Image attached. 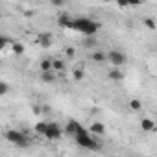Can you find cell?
Wrapping results in <instances>:
<instances>
[{"label": "cell", "mask_w": 157, "mask_h": 157, "mask_svg": "<svg viewBox=\"0 0 157 157\" xmlns=\"http://www.w3.org/2000/svg\"><path fill=\"white\" fill-rule=\"evenodd\" d=\"M65 54H67L68 57H74V56H76V48H74V46H67V48H65Z\"/></svg>", "instance_id": "cell-24"}, {"label": "cell", "mask_w": 157, "mask_h": 157, "mask_svg": "<svg viewBox=\"0 0 157 157\" xmlns=\"http://www.w3.org/2000/svg\"><path fill=\"white\" fill-rule=\"evenodd\" d=\"M46 126H48V122H37V124L33 126V129H35V133H39V135H44V131H46Z\"/></svg>", "instance_id": "cell-20"}, {"label": "cell", "mask_w": 157, "mask_h": 157, "mask_svg": "<svg viewBox=\"0 0 157 157\" xmlns=\"http://www.w3.org/2000/svg\"><path fill=\"white\" fill-rule=\"evenodd\" d=\"M105 59L113 67H122L126 63V54H122L120 50H111V52H105Z\"/></svg>", "instance_id": "cell-4"}, {"label": "cell", "mask_w": 157, "mask_h": 157, "mask_svg": "<svg viewBox=\"0 0 157 157\" xmlns=\"http://www.w3.org/2000/svg\"><path fill=\"white\" fill-rule=\"evenodd\" d=\"M80 128H82V124L76 122V120H68L67 122V133H70V135H76V131Z\"/></svg>", "instance_id": "cell-10"}, {"label": "cell", "mask_w": 157, "mask_h": 157, "mask_svg": "<svg viewBox=\"0 0 157 157\" xmlns=\"http://www.w3.org/2000/svg\"><path fill=\"white\" fill-rule=\"evenodd\" d=\"M39 70H41V72L52 70V59H43V61L39 63Z\"/></svg>", "instance_id": "cell-18"}, {"label": "cell", "mask_w": 157, "mask_h": 157, "mask_svg": "<svg viewBox=\"0 0 157 157\" xmlns=\"http://www.w3.org/2000/svg\"><path fill=\"white\" fill-rule=\"evenodd\" d=\"M61 135H63V129H61V126H59L57 122H52V124H48V126H46L44 137H46L48 140H59V139H61Z\"/></svg>", "instance_id": "cell-5"}, {"label": "cell", "mask_w": 157, "mask_h": 157, "mask_svg": "<svg viewBox=\"0 0 157 157\" xmlns=\"http://www.w3.org/2000/svg\"><path fill=\"white\" fill-rule=\"evenodd\" d=\"M104 2H115V0H104Z\"/></svg>", "instance_id": "cell-30"}, {"label": "cell", "mask_w": 157, "mask_h": 157, "mask_svg": "<svg viewBox=\"0 0 157 157\" xmlns=\"http://www.w3.org/2000/svg\"><path fill=\"white\" fill-rule=\"evenodd\" d=\"M140 128H142L144 131H153V129H155V122H153L151 118H142V120H140Z\"/></svg>", "instance_id": "cell-12"}, {"label": "cell", "mask_w": 157, "mask_h": 157, "mask_svg": "<svg viewBox=\"0 0 157 157\" xmlns=\"http://www.w3.org/2000/svg\"><path fill=\"white\" fill-rule=\"evenodd\" d=\"M50 4H52L54 8H61V6L65 4V0H50Z\"/></svg>", "instance_id": "cell-25"}, {"label": "cell", "mask_w": 157, "mask_h": 157, "mask_svg": "<svg viewBox=\"0 0 157 157\" xmlns=\"http://www.w3.org/2000/svg\"><path fill=\"white\" fill-rule=\"evenodd\" d=\"M83 76H85V72H83L82 67H74V68H72V78H74V82H82Z\"/></svg>", "instance_id": "cell-13"}, {"label": "cell", "mask_w": 157, "mask_h": 157, "mask_svg": "<svg viewBox=\"0 0 157 157\" xmlns=\"http://www.w3.org/2000/svg\"><path fill=\"white\" fill-rule=\"evenodd\" d=\"M57 26L59 28H72V19L68 17V13H61L57 19H56Z\"/></svg>", "instance_id": "cell-7"}, {"label": "cell", "mask_w": 157, "mask_h": 157, "mask_svg": "<svg viewBox=\"0 0 157 157\" xmlns=\"http://www.w3.org/2000/svg\"><path fill=\"white\" fill-rule=\"evenodd\" d=\"M142 24H144L146 28H150V30H155V21H153L151 17H146V19L142 21Z\"/></svg>", "instance_id": "cell-22"}, {"label": "cell", "mask_w": 157, "mask_h": 157, "mask_svg": "<svg viewBox=\"0 0 157 157\" xmlns=\"http://www.w3.org/2000/svg\"><path fill=\"white\" fill-rule=\"evenodd\" d=\"M74 139H76V142L80 144L82 148H87V150H93V151L100 148V146L96 144V140H94V139H93V137H91L89 133H82V135H74Z\"/></svg>", "instance_id": "cell-2"}, {"label": "cell", "mask_w": 157, "mask_h": 157, "mask_svg": "<svg viewBox=\"0 0 157 157\" xmlns=\"http://www.w3.org/2000/svg\"><path fill=\"white\" fill-rule=\"evenodd\" d=\"M11 52H13L15 56H21V54H24V44H22V43H17V41H13V43H11Z\"/></svg>", "instance_id": "cell-15"}, {"label": "cell", "mask_w": 157, "mask_h": 157, "mask_svg": "<svg viewBox=\"0 0 157 157\" xmlns=\"http://www.w3.org/2000/svg\"><path fill=\"white\" fill-rule=\"evenodd\" d=\"M128 105H129V109H131V111H140V109H142V102H140L139 98H131Z\"/></svg>", "instance_id": "cell-17"}, {"label": "cell", "mask_w": 157, "mask_h": 157, "mask_svg": "<svg viewBox=\"0 0 157 157\" xmlns=\"http://www.w3.org/2000/svg\"><path fill=\"white\" fill-rule=\"evenodd\" d=\"M43 76V82H46V83H54L56 82V74H54V70H48V72H41Z\"/></svg>", "instance_id": "cell-16"}, {"label": "cell", "mask_w": 157, "mask_h": 157, "mask_svg": "<svg viewBox=\"0 0 157 157\" xmlns=\"http://www.w3.org/2000/svg\"><path fill=\"white\" fill-rule=\"evenodd\" d=\"M52 33L50 32H44V33H39L37 35V43H39V46H43V48H50L52 46Z\"/></svg>", "instance_id": "cell-6"}, {"label": "cell", "mask_w": 157, "mask_h": 157, "mask_svg": "<svg viewBox=\"0 0 157 157\" xmlns=\"http://www.w3.org/2000/svg\"><path fill=\"white\" fill-rule=\"evenodd\" d=\"M91 59H93L94 63H104V61H105V52H104V50H96V52H93Z\"/></svg>", "instance_id": "cell-14"}, {"label": "cell", "mask_w": 157, "mask_h": 157, "mask_svg": "<svg viewBox=\"0 0 157 157\" xmlns=\"http://www.w3.org/2000/svg\"><path fill=\"white\" fill-rule=\"evenodd\" d=\"M72 30L80 32L83 35H94L98 30H100V24L96 21H91L87 17H82V19H72Z\"/></svg>", "instance_id": "cell-1"}, {"label": "cell", "mask_w": 157, "mask_h": 157, "mask_svg": "<svg viewBox=\"0 0 157 157\" xmlns=\"http://www.w3.org/2000/svg\"><path fill=\"white\" fill-rule=\"evenodd\" d=\"M41 111H44V113H50V107H48V105H43V107H41Z\"/></svg>", "instance_id": "cell-29"}, {"label": "cell", "mask_w": 157, "mask_h": 157, "mask_svg": "<svg viewBox=\"0 0 157 157\" xmlns=\"http://www.w3.org/2000/svg\"><path fill=\"white\" fill-rule=\"evenodd\" d=\"M89 133H94V135H104L105 133V126L102 122H93L91 128H89Z\"/></svg>", "instance_id": "cell-9"}, {"label": "cell", "mask_w": 157, "mask_h": 157, "mask_svg": "<svg viewBox=\"0 0 157 157\" xmlns=\"http://www.w3.org/2000/svg\"><path fill=\"white\" fill-rule=\"evenodd\" d=\"M6 139H8L10 142L17 144V146H28L26 135L21 133V131H17V129H8V131H6Z\"/></svg>", "instance_id": "cell-3"}, {"label": "cell", "mask_w": 157, "mask_h": 157, "mask_svg": "<svg viewBox=\"0 0 157 157\" xmlns=\"http://www.w3.org/2000/svg\"><path fill=\"white\" fill-rule=\"evenodd\" d=\"M33 113L39 115V113H41V105H33Z\"/></svg>", "instance_id": "cell-28"}, {"label": "cell", "mask_w": 157, "mask_h": 157, "mask_svg": "<svg viewBox=\"0 0 157 157\" xmlns=\"http://www.w3.org/2000/svg\"><path fill=\"white\" fill-rule=\"evenodd\" d=\"M13 43V39L11 37H6V35H0V50H4L8 44H11Z\"/></svg>", "instance_id": "cell-21"}, {"label": "cell", "mask_w": 157, "mask_h": 157, "mask_svg": "<svg viewBox=\"0 0 157 157\" xmlns=\"http://www.w3.org/2000/svg\"><path fill=\"white\" fill-rule=\"evenodd\" d=\"M142 0H128V6H140Z\"/></svg>", "instance_id": "cell-26"}, {"label": "cell", "mask_w": 157, "mask_h": 157, "mask_svg": "<svg viewBox=\"0 0 157 157\" xmlns=\"http://www.w3.org/2000/svg\"><path fill=\"white\" fill-rule=\"evenodd\" d=\"M52 70H65V61L63 59H52Z\"/></svg>", "instance_id": "cell-19"}, {"label": "cell", "mask_w": 157, "mask_h": 157, "mask_svg": "<svg viewBox=\"0 0 157 157\" xmlns=\"http://www.w3.org/2000/svg\"><path fill=\"white\" fill-rule=\"evenodd\" d=\"M96 44H98V39L94 35H83V39H82V46L83 48H94Z\"/></svg>", "instance_id": "cell-8"}, {"label": "cell", "mask_w": 157, "mask_h": 157, "mask_svg": "<svg viewBox=\"0 0 157 157\" xmlns=\"http://www.w3.org/2000/svg\"><path fill=\"white\" fill-rule=\"evenodd\" d=\"M8 93H10V85L6 82H0V98H2L4 94H8Z\"/></svg>", "instance_id": "cell-23"}, {"label": "cell", "mask_w": 157, "mask_h": 157, "mask_svg": "<svg viewBox=\"0 0 157 157\" xmlns=\"http://www.w3.org/2000/svg\"><path fill=\"white\" fill-rule=\"evenodd\" d=\"M118 4V8H128V0H115Z\"/></svg>", "instance_id": "cell-27"}, {"label": "cell", "mask_w": 157, "mask_h": 157, "mask_svg": "<svg viewBox=\"0 0 157 157\" xmlns=\"http://www.w3.org/2000/svg\"><path fill=\"white\" fill-rule=\"evenodd\" d=\"M107 76H109V80H113V82H122V80H124V74H122L118 68H111Z\"/></svg>", "instance_id": "cell-11"}]
</instances>
